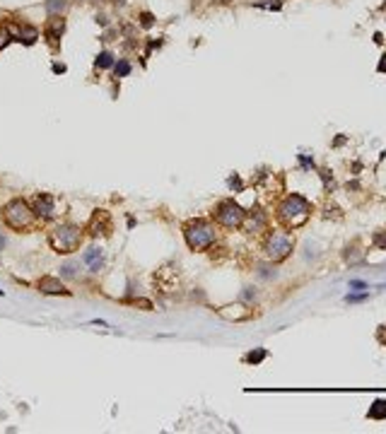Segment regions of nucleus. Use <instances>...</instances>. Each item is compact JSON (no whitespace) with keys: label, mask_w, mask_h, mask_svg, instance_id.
Instances as JSON below:
<instances>
[{"label":"nucleus","mask_w":386,"mask_h":434,"mask_svg":"<svg viewBox=\"0 0 386 434\" xmlns=\"http://www.w3.org/2000/svg\"><path fill=\"white\" fill-rule=\"evenodd\" d=\"M82 261L90 266V273H97V270L104 266V253H101V249H87Z\"/></svg>","instance_id":"13"},{"label":"nucleus","mask_w":386,"mask_h":434,"mask_svg":"<svg viewBox=\"0 0 386 434\" xmlns=\"http://www.w3.org/2000/svg\"><path fill=\"white\" fill-rule=\"evenodd\" d=\"M3 220L8 224L10 229H29L34 220H37V213L32 210V205L27 200H22V198H15V200H10L5 208H3Z\"/></svg>","instance_id":"3"},{"label":"nucleus","mask_w":386,"mask_h":434,"mask_svg":"<svg viewBox=\"0 0 386 434\" xmlns=\"http://www.w3.org/2000/svg\"><path fill=\"white\" fill-rule=\"evenodd\" d=\"M241 299H244V302H254V299H256V290H254V287H244Z\"/></svg>","instance_id":"24"},{"label":"nucleus","mask_w":386,"mask_h":434,"mask_svg":"<svg viewBox=\"0 0 386 434\" xmlns=\"http://www.w3.org/2000/svg\"><path fill=\"white\" fill-rule=\"evenodd\" d=\"M348 285L352 287V290H367V282H365V280H350Z\"/></svg>","instance_id":"28"},{"label":"nucleus","mask_w":386,"mask_h":434,"mask_svg":"<svg viewBox=\"0 0 386 434\" xmlns=\"http://www.w3.org/2000/svg\"><path fill=\"white\" fill-rule=\"evenodd\" d=\"M12 41V34L8 32V27H0V48H5Z\"/></svg>","instance_id":"21"},{"label":"nucleus","mask_w":386,"mask_h":434,"mask_svg":"<svg viewBox=\"0 0 386 434\" xmlns=\"http://www.w3.org/2000/svg\"><path fill=\"white\" fill-rule=\"evenodd\" d=\"M367 292H362V295H345V302H348V304H357V302H365V299H367Z\"/></svg>","instance_id":"22"},{"label":"nucleus","mask_w":386,"mask_h":434,"mask_svg":"<svg viewBox=\"0 0 386 434\" xmlns=\"http://www.w3.org/2000/svg\"><path fill=\"white\" fill-rule=\"evenodd\" d=\"M367 417L369 420H386V398H377L372 408L367 410Z\"/></svg>","instance_id":"14"},{"label":"nucleus","mask_w":386,"mask_h":434,"mask_svg":"<svg viewBox=\"0 0 386 434\" xmlns=\"http://www.w3.org/2000/svg\"><path fill=\"white\" fill-rule=\"evenodd\" d=\"M51 246H53L58 253H73L77 246H80V241H82V229L77 227V224H58L53 232H51Z\"/></svg>","instance_id":"5"},{"label":"nucleus","mask_w":386,"mask_h":434,"mask_svg":"<svg viewBox=\"0 0 386 434\" xmlns=\"http://www.w3.org/2000/svg\"><path fill=\"white\" fill-rule=\"evenodd\" d=\"M90 234L92 237H109L111 234V217L106 210H97L90 220Z\"/></svg>","instance_id":"8"},{"label":"nucleus","mask_w":386,"mask_h":434,"mask_svg":"<svg viewBox=\"0 0 386 434\" xmlns=\"http://www.w3.org/2000/svg\"><path fill=\"white\" fill-rule=\"evenodd\" d=\"M230 186L234 188V191H241V188H244V186H241V181H239V176H237V174H234V176L230 179Z\"/></svg>","instance_id":"29"},{"label":"nucleus","mask_w":386,"mask_h":434,"mask_svg":"<svg viewBox=\"0 0 386 434\" xmlns=\"http://www.w3.org/2000/svg\"><path fill=\"white\" fill-rule=\"evenodd\" d=\"M32 210L37 213V217L41 220H51L56 215V198L48 193H37L32 198Z\"/></svg>","instance_id":"7"},{"label":"nucleus","mask_w":386,"mask_h":434,"mask_svg":"<svg viewBox=\"0 0 386 434\" xmlns=\"http://www.w3.org/2000/svg\"><path fill=\"white\" fill-rule=\"evenodd\" d=\"M256 8H266V10H280L283 8V3L280 0H273V3H254Z\"/></svg>","instance_id":"23"},{"label":"nucleus","mask_w":386,"mask_h":434,"mask_svg":"<svg viewBox=\"0 0 386 434\" xmlns=\"http://www.w3.org/2000/svg\"><path fill=\"white\" fill-rule=\"evenodd\" d=\"M215 220L225 229H239L241 224H244V220H246V210L239 203H234L232 198H227V200H220L217 203V208H215Z\"/></svg>","instance_id":"6"},{"label":"nucleus","mask_w":386,"mask_h":434,"mask_svg":"<svg viewBox=\"0 0 386 434\" xmlns=\"http://www.w3.org/2000/svg\"><path fill=\"white\" fill-rule=\"evenodd\" d=\"M63 10H65V0H48V3H46L48 17H56V15H61Z\"/></svg>","instance_id":"18"},{"label":"nucleus","mask_w":386,"mask_h":434,"mask_svg":"<svg viewBox=\"0 0 386 434\" xmlns=\"http://www.w3.org/2000/svg\"><path fill=\"white\" fill-rule=\"evenodd\" d=\"M130 70H133V65H130L126 58H123V61H116V65H114V75H116V77H128Z\"/></svg>","instance_id":"17"},{"label":"nucleus","mask_w":386,"mask_h":434,"mask_svg":"<svg viewBox=\"0 0 386 434\" xmlns=\"http://www.w3.org/2000/svg\"><path fill=\"white\" fill-rule=\"evenodd\" d=\"M249 234H258V232L268 229V215L263 210H254V213H246V220L241 224Z\"/></svg>","instance_id":"9"},{"label":"nucleus","mask_w":386,"mask_h":434,"mask_svg":"<svg viewBox=\"0 0 386 434\" xmlns=\"http://www.w3.org/2000/svg\"><path fill=\"white\" fill-rule=\"evenodd\" d=\"M345 142H348V135H338V138L333 140V148H343Z\"/></svg>","instance_id":"31"},{"label":"nucleus","mask_w":386,"mask_h":434,"mask_svg":"<svg viewBox=\"0 0 386 434\" xmlns=\"http://www.w3.org/2000/svg\"><path fill=\"white\" fill-rule=\"evenodd\" d=\"M140 24L145 29H150L155 24V15H150V12H140Z\"/></svg>","instance_id":"20"},{"label":"nucleus","mask_w":386,"mask_h":434,"mask_svg":"<svg viewBox=\"0 0 386 434\" xmlns=\"http://www.w3.org/2000/svg\"><path fill=\"white\" fill-rule=\"evenodd\" d=\"M53 70H56V73H65V65H61V63H53Z\"/></svg>","instance_id":"33"},{"label":"nucleus","mask_w":386,"mask_h":434,"mask_svg":"<svg viewBox=\"0 0 386 434\" xmlns=\"http://www.w3.org/2000/svg\"><path fill=\"white\" fill-rule=\"evenodd\" d=\"M133 304L143 306V311H150V309H152V304H150V302H147V299H135V302H133Z\"/></svg>","instance_id":"30"},{"label":"nucleus","mask_w":386,"mask_h":434,"mask_svg":"<svg viewBox=\"0 0 386 434\" xmlns=\"http://www.w3.org/2000/svg\"><path fill=\"white\" fill-rule=\"evenodd\" d=\"M65 32V19L58 15V17H51L48 19L46 29H44V37H46V41L51 44V46H58V41H61V34Z\"/></svg>","instance_id":"10"},{"label":"nucleus","mask_w":386,"mask_h":434,"mask_svg":"<svg viewBox=\"0 0 386 434\" xmlns=\"http://www.w3.org/2000/svg\"><path fill=\"white\" fill-rule=\"evenodd\" d=\"M377 70H379V73H386V51H384V55H381V61H379Z\"/></svg>","instance_id":"32"},{"label":"nucleus","mask_w":386,"mask_h":434,"mask_svg":"<svg viewBox=\"0 0 386 434\" xmlns=\"http://www.w3.org/2000/svg\"><path fill=\"white\" fill-rule=\"evenodd\" d=\"M377 340H379V345H386V324H381L377 328Z\"/></svg>","instance_id":"26"},{"label":"nucleus","mask_w":386,"mask_h":434,"mask_svg":"<svg viewBox=\"0 0 386 434\" xmlns=\"http://www.w3.org/2000/svg\"><path fill=\"white\" fill-rule=\"evenodd\" d=\"M37 287H39V292H44V295H70V290H65L63 282L53 275H44L37 282Z\"/></svg>","instance_id":"11"},{"label":"nucleus","mask_w":386,"mask_h":434,"mask_svg":"<svg viewBox=\"0 0 386 434\" xmlns=\"http://www.w3.org/2000/svg\"><path fill=\"white\" fill-rule=\"evenodd\" d=\"M374 246H379V249H386V234H384V232L374 234Z\"/></svg>","instance_id":"25"},{"label":"nucleus","mask_w":386,"mask_h":434,"mask_svg":"<svg viewBox=\"0 0 386 434\" xmlns=\"http://www.w3.org/2000/svg\"><path fill=\"white\" fill-rule=\"evenodd\" d=\"M312 217V203L304 195L290 193L278 205V220L285 229H299Z\"/></svg>","instance_id":"1"},{"label":"nucleus","mask_w":386,"mask_h":434,"mask_svg":"<svg viewBox=\"0 0 386 434\" xmlns=\"http://www.w3.org/2000/svg\"><path fill=\"white\" fill-rule=\"evenodd\" d=\"M184 237H186L188 249L205 251V249H210L212 244H215L217 232H215V227H212V222H208V220H191V222H186Z\"/></svg>","instance_id":"2"},{"label":"nucleus","mask_w":386,"mask_h":434,"mask_svg":"<svg viewBox=\"0 0 386 434\" xmlns=\"http://www.w3.org/2000/svg\"><path fill=\"white\" fill-rule=\"evenodd\" d=\"M12 39L22 41L24 46H32V44L39 39V29L32 27V24H27V22H19V29L15 32V37H12Z\"/></svg>","instance_id":"12"},{"label":"nucleus","mask_w":386,"mask_h":434,"mask_svg":"<svg viewBox=\"0 0 386 434\" xmlns=\"http://www.w3.org/2000/svg\"><path fill=\"white\" fill-rule=\"evenodd\" d=\"M61 275L68 277V280H75V277H77V268H75L73 263H65L63 268H61Z\"/></svg>","instance_id":"19"},{"label":"nucleus","mask_w":386,"mask_h":434,"mask_svg":"<svg viewBox=\"0 0 386 434\" xmlns=\"http://www.w3.org/2000/svg\"><path fill=\"white\" fill-rule=\"evenodd\" d=\"M294 249V239L292 234H287L283 229H275L268 234L266 244H263V253H266V258L270 263H280V261H285Z\"/></svg>","instance_id":"4"},{"label":"nucleus","mask_w":386,"mask_h":434,"mask_svg":"<svg viewBox=\"0 0 386 434\" xmlns=\"http://www.w3.org/2000/svg\"><path fill=\"white\" fill-rule=\"evenodd\" d=\"M299 162H302V169H314V159L307 157V155H299Z\"/></svg>","instance_id":"27"},{"label":"nucleus","mask_w":386,"mask_h":434,"mask_svg":"<svg viewBox=\"0 0 386 434\" xmlns=\"http://www.w3.org/2000/svg\"><path fill=\"white\" fill-rule=\"evenodd\" d=\"M266 357H268V350H266V348H258V350H251V352H249L244 360H246L249 364H261V362L266 360Z\"/></svg>","instance_id":"16"},{"label":"nucleus","mask_w":386,"mask_h":434,"mask_svg":"<svg viewBox=\"0 0 386 434\" xmlns=\"http://www.w3.org/2000/svg\"><path fill=\"white\" fill-rule=\"evenodd\" d=\"M94 65H97L99 70H106V68H114V65H116V58H114L109 51H101V53L94 58Z\"/></svg>","instance_id":"15"}]
</instances>
